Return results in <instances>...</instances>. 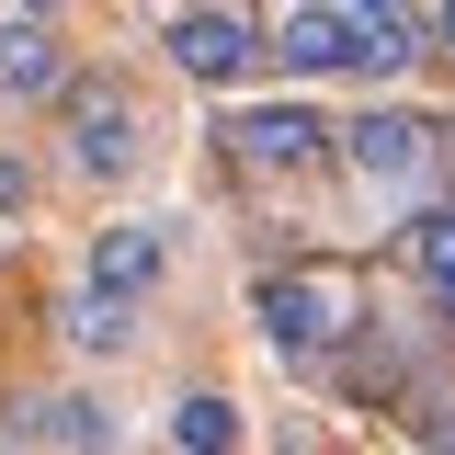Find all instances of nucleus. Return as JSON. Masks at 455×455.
I'll return each instance as SVG.
<instances>
[{
	"label": "nucleus",
	"mask_w": 455,
	"mask_h": 455,
	"mask_svg": "<svg viewBox=\"0 0 455 455\" xmlns=\"http://www.w3.org/2000/svg\"><path fill=\"white\" fill-rule=\"evenodd\" d=\"M341 160H353V182H376V194H410L421 160H433V125L421 114H364V125H341Z\"/></svg>",
	"instance_id": "nucleus-5"
},
{
	"label": "nucleus",
	"mask_w": 455,
	"mask_h": 455,
	"mask_svg": "<svg viewBox=\"0 0 455 455\" xmlns=\"http://www.w3.org/2000/svg\"><path fill=\"white\" fill-rule=\"evenodd\" d=\"M57 125H68V171L80 182H125V171L148 160V114L125 103V80H68Z\"/></svg>",
	"instance_id": "nucleus-2"
},
{
	"label": "nucleus",
	"mask_w": 455,
	"mask_h": 455,
	"mask_svg": "<svg viewBox=\"0 0 455 455\" xmlns=\"http://www.w3.org/2000/svg\"><path fill=\"white\" fill-rule=\"evenodd\" d=\"M341 12L376 35V57H387V68H410V57H421V12H410V0H341Z\"/></svg>",
	"instance_id": "nucleus-10"
},
{
	"label": "nucleus",
	"mask_w": 455,
	"mask_h": 455,
	"mask_svg": "<svg viewBox=\"0 0 455 455\" xmlns=\"http://www.w3.org/2000/svg\"><path fill=\"white\" fill-rule=\"evenodd\" d=\"M274 57L296 68V80H353V68H387V57H376V35H364L341 0H296V12L274 23Z\"/></svg>",
	"instance_id": "nucleus-3"
},
{
	"label": "nucleus",
	"mask_w": 455,
	"mask_h": 455,
	"mask_svg": "<svg viewBox=\"0 0 455 455\" xmlns=\"http://www.w3.org/2000/svg\"><path fill=\"white\" fill-rule=\"evenodd\" d=\"M0 103H68V46L46 23H0Z\"/></svg>",
	"instance_id": "nucleus-8"
},
{
	"label": "nucleus",
	"mask_w": 455,
	"mask_h": 455,
	"mask_svg": "<svg viewBox=\"0 0 455 455\" xmlns=\"http://www.w3.org/2000/svg\"><path fill=\"white\" fill-rule=\"evenodd\" d=\"M0 455H12V444H0Z\"/></svg>",
	"instance_id": "nucleus-16"
},
{
	"label": "nucleus",
	"mask_w": 455,
	"mask_h": 455,
	"mask_svg": "<svg viewBox=\"0 0 455 455\" xmlns=\"http://www.w3.org/2000/svg\"><path fill=\"white\" fill-rule=\"evenodd\" d=\"M251 307H262V341H274L284 364H319V353L353 341V296H341V274H262Z\"/></svg>",
	"instance_id": "nucleus-1"
},
{
	"label": "nucleus",
	"mask_w": 455,
	"mask_h": 455,
	"mask_svg": "<svg viewBox=\"0 0 455 455\" xmlns=\"http://www.w3.org/2000/svg\"><path fill=\"white\" fill-rule=\"evenodd\" d=\"M251 57H262V35H251L239 0H194V12H171V68H182V80H239Z\"/></svg>",
	"instance_id": "nucleus-4"
},
{
	"label": "nucleus",
	"mask_w": 455,
	"mask_h": 455,
	"mask_svg": "<svg viewBox=\"0 0 455 455\" xmlns=\"http://www.w3.org/2000/svg\"><path fill=\"white\" fill-rule=\"evenodd\" d=\"M331 137H341V125H319L307 103H251L239 125H228V148H239L251 171H296V160H319Z\"/></svg>",
	"instance_id": "nucleus-7"
},
{
	"label": "nucleus",
	"mask_w": 455,
	"mask_h": 455,
	"mask_svg": "<svg viewBox=\"0 0 455 455\" xmlns=\"http://www.w3.org/2000/svg\"><path fill=\"white\" fill-rule=\"evenodd\" d=\"M410 251H421V284L444 296V319H455V205H433V217H421V239H410Z\"/></svg>",
	"instance_id": "nucleus-13"
},
{
	"label": "nucleus",
	"mask_w": 455,
	"mask_h": 455,
	"mask_svg": "<svg viewBox=\"0 0 455 455\" xmlns=\"http://www.w3.org/2000/svg\"><path fill=\"white\" fill-rule=\"evenodd\" d=\"M171 274V228L160 217H125V228H103V239H92V296H114V307H137V296H148V284Z\"/></svg>",
	"instance_id": "nucleus-6"
},
{
	"label": "nucleus",
	"mask_w": 455,
	"mask_h": 455,
	"mask_svg": "<svg viewBox=\"0 0 455 455\" xmlns=\"http://www.w3.org/2000/svg\"><path fill=\"white\" fill-rule=\"evenodd\" d=\"M35 433H46V444H80V455H103V444H114L103 398H46V410H35Z\"/></svg>",
	"instance_id": "nucleus-12"
},
{
	"label": "nucleus",
	"mask_w": 455,
	"mask_h": 455,
	"mask_svg": "<svg viewBox=\"0 0 455 455\" xmlns=\"http://www.w3.org/2000/svg\"><path fill=\"white\" fill-rule=\"evenodd\" d=\"M239 433H251V421H239L228 387H182L171 398V455H239Z\"/></svg>",
	"instance_id": "nucleus-9"
},
{
	"label": "nucleus",
	"mask_w": 455,
	"mask_h": 455,
	"mask_svg": "<svg viewBox=\"0 0 455 455\" xmlns=\"http://www.w3.org/2000/svg\"><path fill=\"white\" fill-rule=\"evenodd\" d=\"M0 205H23V160H0Z\"/></svg>",
	"instance_id": "nucleus-15"
},
{
	"label": "nucleus",
	"mask_w": 455,
	"mask_h": 455,
	"mask_svg": "<svg viewBox=\"0 0 455 455\" xmlns=\"http://www.w3.org/2000/svg\"><path fill=\"white\" fill-rule=\"evenodd\" d=\"M421 35H433V57H455V0H433V12H421Z\"/></svg>",
	"instance_id": "nucleus-14"
},
{
	"label": "nucleus",
	"mask_w": 455,
	"mask_h": 455,
	"mask_svg": "<svg viewBox=\"0 0 455 455\" xmlns=\"http://www.w3.org/2000/svg\"><path fill=\"white\" fill-rule=\"evenodd\" d=\"M68 341H80V353H125V341H137V307H114V296L80 284V296H68Z\"/></svg>",
	"instance_id": "nucleus-11"
}]
</instances>
